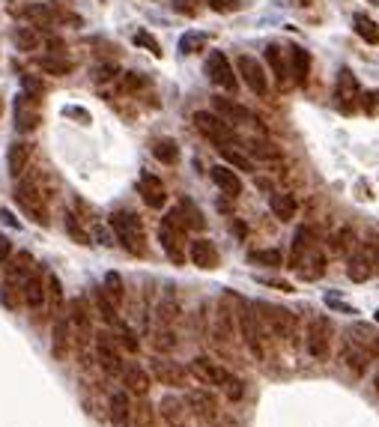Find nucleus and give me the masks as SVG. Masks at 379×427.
Segmentation results:
<instances>
[{
	"instance_id": "obj_8",
	"label": "nucleus",
	"mask_w": 379,
	"mask_h": 427,
	"mask_svg": "<svg viewBox=\"0 0 379 427\" xmlns=\"http://www.w3.org/2000/svg\"><path fill=\"white\" fill-rule=\"evenodd\" d=\"M239 335H242V341H245V347L254 352V359L263 361L266 359L263 329H260V317L251 311V308H242V311H239Z\"/></svg>"
},
{
	"instance_id": "obj_15",
	"label": "nucleus",
	"mask_w": 379,
	"mask_h": 427,
	"mask_svg": "<svg viewBox=\"0 0 379 427\" xmlns=\"http://www.w3.org/2000/svg\"><path fill=\"white\" fill-rule=\"evenodd\" d=\"M188 257L197 269H215L218 266V248H215V242L209 239H194L188 245Z\"/></svg>"
},
{
	"instance_id": "obj_26",
	"label": "nucleus",
	"mask_w": 379,
	"mask_h": 427,
	"mask_svg": "<svg viewBox=\"0 0 379 427\" xmlns=\"http://www.w3.org/2000/svg\"><path fill=\"white\" fill-rule=\"evenodd\" d=\"M21 299H24V305L27 308H42L45 305V284H42V278L39 275H30L24 281V287H21Z\"/></svg>"
},
{
	"instance_id": "obj_13",
	"label": "nucleus",
	"mask_w": 379,
	"mask_h": 427,
	"mask_svg": "<svg viewBox=\"0 0 379 427\" xmlns=\"http://www.w3.org/2000/svg\"><path fill=\"white\" fill-rule=\"evenodd\" d=\"M152 377H156L161 386L185 388L188 370H185L183 365H176V361H170V359H156V361H152Z\"/></svg>"
},
{
	"instance_id": "obj_1",
	"label": "nucleus",
	"mask_w": 379,
	"mask_h": 427,
	"mask_svg": "<svg viewBox=\"0 0 379 427\" xmlns=\"http://www.w3.org/2000/svg\"><path fill=\"white\" fill-rule=\"evenodd\" d=\"M188 374H192L201 386L221 388V392L227 395L230 401H242V395H245V388H242V379L239 377H233L227 368H221L218 361H212V359H206V356L192 359V365H188Z\"/></svg>"
},
{
	"instance_id": "obj_21",
	"label": "nucleus",
	"mask_w": 379,
	"mask_h": 427,
	"mask_svg": "<svg viewBox=\"0 0 379 427\" xmlns=\"http://www.w3.org/2000/svg\"><path fill=\"white\" fill-rule=\"evenodd\" d=\"M266 63H269V69H272L278 87L287 90V84H290V66H287L284 51L278 48V45H266Z\"/></svg>"
},
{
	"instance_id": "obj_35",
	"label": "nucleus",
	"mask_w": 379,
	"mask_h": 427,
	"mask_svg": "<svg viewBox=\"0 0 379 427\" xmlns=\"http://www.w3.org/2000/svg\"><path fill=\"white\" fill-rule=\"evenodd\" d=\"M308 248H311V230L308 227H299V230H296V239H293V248H290V269L299 266L302 254Z\"/></svg>"
},
{
	"instance_id": "obj_49",
	"label": "nucleus",
	"mask_w": 379,
	"mask_h": 427,
	"mask_svg": "<svg viewBox=\"0 0 379 427\" xmlns=\"http://www.w3.org/2000/svg\"><path fill=\"white\" fill-rule=\"evenodd\" d=\"M147 84V78L138 75V72H125V78H123V90H138Z\"/></svg>"
},
{
	"instance_id": "obj_50",
	"label": "nucleus",
	"mask_w": 379,
	"mask_h": 427,
	"mask_svg": "<svg viewBox=\"0 0 379 427\" xmlns=\"http://www.w3.org/2000/svg\"><path fill=\"white\" fill-rule=\"evenodd\" d=\"M120 344L129 352H138V341H134V335H132V329H125V326H120Z\"/></svg>"
},
{
	"instance_id": "obj_51",
	"label": "nucleus",
	"mask_w": 379,
	"mask_h": 427,
	"mask_svg": "<svg viewBox=\"0 0 379 427\" xmlns=\"http://www.w3.org/2000/svg\"><path fill=\"white\" fill-rule=\"evenodd\" d=\"M209 6L215 9V12H236L239 0H209Z\"/></svg>"
},
{
	"instance_id": "obj_24",
	"label": "nucleus",
	"mask_w": 379,
	"mask_h": 427,
	"mask_svg": "<svg viewBox=\"0 0 379 427\" xmlns=\"http://www.w3.org/2000/svg\"><path fill=\"white\" fill-rule=\"evenodd\" d=\"M290 72L296 75V84L305 87L308 84V78H311V54L305 51V48H290Z\"/></svg>"
},
{
	"instance_id": "obj_16",
	"label": "nucleus",
	"mask_w": 379,
	"mask_h": 427,
	"mask_svg": "<svg viewBox=\"0 0 379 427\" xmlns=\"http://www.w3.org/2000/svg\"><path fill=\"white\" fill-rule=\"evenodd\" d=\"M296 272H299L305 281H317V278H322V275H326V254L317 251V248L311 245V248L302 254V260H299V266H296Z\"/></svg>"
},
{
	"instance_id": "obj_42",
	"label": "nucleus",
	"mask_w": 379,
	"mask_h": 427,
	"mask_svg": "<svg viewBox=\"0 0 379 427\" xmlns=\"http://www.w3.org/2000/svg\"><path fill=\"white\" fill-rule=\"evenodd\" d=\"M203 45H206V36L192 30V33H185L183 39H179V51H183V54H194V51H201Z\"/></svg>"
},
{
	"instance_id": "obj_40",
	"label": "nucleus",
	"mask_w": 379,
	"mask_h": 427,
	"mask_svg": "<svg viewBox=\"0 0 379 427\" xmlns=\"http://www.w3.org/2000/svg\"><path fill=\"white\" fill-rule=\"evenodd\" d=\"M45 299L51 302V311H54V314H60V305H63V287H60V278H57V275H48Z\"/></svg>"
},
{
	"instance_id": "obj_43",
	"label": "nucleus",
	"mask_w": 379,
	"mask_h": 427,
	"mask_svg": "<svg viewBox=\"0 0 379 427\" xmlns=\"http://www.w3.org/2000/svg\"><path fill=\"white\" fill-rule=\"evenodd\" d=\"M134 45H138V48H147L152 57H161V45L156 42V36L147 33V30H138V33H134Z\"/></svg>"
},
{
	"instance_id": "obj_19",
	"label": "nucleus",
	"mask_w": 379,
	"mask_h": 427,
	"mask_svg": "<svg viewBox=\"0 0 379 427\" xmlns=\"http://www.w3.org/2000/svg\"><path fill=\"white\" fill-rule=\"evenodd\" d=\"M120 377H123V386H125V392H129V395L147 397V392H150V374L143 368L129 365V368H123Z\"/></svg>"
},
{
	"instance_id": "obj_12",
	"label": "nucleus",
	"mask_w": 379,
	"mask_h": 427,
	"mask_svg": "<svg viewBox=\"0 0 379 427\" xmlns=\"http://www.w3.org/2000/svg\"><path fill=\"white\" fill-rule=\"evenodd\" d=\"M36 102H39V99H33L27 93L15 96V129L18 132H33L36 126H39L42 117L36 111Z\"/></svg>"
},
{
	"instance_id": "obj_52",
	"label": "nucleus",
	"mask_w": 379,
	"mask_h": 427,
	"mask_svg": "<svg viewBox=\"0 0 379 427\" xmlns=\"http://www.w3.org/2000/svg\"><path fill=\"white\" fill-rule=\"evenodd\" d=\"M9 254H12V242H9L6 236H0V263H6Z\"/></svg>"
},
{
	"instance_id": "obj_46",
	"label": "nucleus",
	"mask_w": 379,
	"mask_h": 427,
	"mask_svg": "<svg viewBox=\"0 0 379 427\" xmlns=\"http://www.w3.org/2000/svg\"><path fill=\"white\" fill-rule=\"evenodd\" d=\"M21 87H24V93H27V96H33V99H39V96H42V81H39V78H33V75H21Z\"/></svg>"
},
{
	"instance_id": "obj_22",
	"label": "nucleus",
	"mask_w": 379,
	"mask_h": 427,
	"mask_svg": "<svg viewBox=\"0 0 379 427\" xmlns=\"http://www.w3.org/2000/svg\"><path fill=\"white\" fill-rule=\"evenodd\" d=\"M27 159H30V143H24V141H15L12 147H9L6 152V168H9V177L18 179L24 174V168H27Z\"/></svg>"
},
{
	"instance_id": "obj_37",
	"label": "nucleus",
	"mask_w": 379,
	"mask_h": 427,
	"mask_svg": "<svg viewBox=\"0 0 379 427\" xmlns=\"http://www.w3.org/2000/svg\"><path fill=\"white\" fill-rule=\"evenodd\" d=\"M105 293H107V299L120 308L123 305V299H125V290H123V278H120V272H107L105 275Z\"/></svg>"
},
{
	"instance_id": "obj_14",
	"label": "nucleus",
	"mask_w": 379,
	"mask_h": 427,
	"mask_svg": "<svg viewBox=\"0 0 379 427\" xmlns=\"http://www.w3.org/2000/svg\"><path fill=\"white\" fill-rule=\"evenodd\" d=\"M212 108H215V114H218L227 126L251 123V111H248V108H242L239 102H233V99H221V96H215V99H212Z\"/></svg>"
},
{
	"instance_id": "obj_54",
	"label": "nucleus",
	"mask_w": 379,
	"mask_h": 427,
	"mask_svg": "<svg viewBox=\"0 0 379 427\" xmlns=\"http://www.w3.org/2000/svg\"><path fill=\"white\" fill-rule=\"evenodd\" d=\"M116 75V69L114 66H102V69H96V81H107V78H114Z\"/></svg>"
},
{
	"instance_id": "obj_20",
	"label": "nucleus",
	"mask_w": 379,
	"mask_h": 427,
	"mask_svg": "<svg viewBox=\"0 0 379 427\" xmlns=\"http://www.w3.org/2000/svg\"><path fill=\"white\" fill-rule=\"evenodd\" d=\"M212 183L218 186L227 197H239L242 195V179L236 177V170H230L227 165H215L212 168Z\"/></svg>"
},
{
	"instance_id": "obj_32",
	"label": "nucleus",
	"mask_w": 379,
	"mask_h": 427,
	"mask_svg": "<svg viewBox=\"0 0 379 427\" xmlns=\"http://www.w3.org/2000/svg\"><path fill=\"white\" fill-rule=\"evenodd\" d=\"M51 350H54V356H57V359H63V356H66V350H69V320H63V317L54 320V344H51Z\"/></svg>"
},
{
	"instance_id": "obj_2",
	"label": "nucleus",
	"mask_w": 379,
	"mask_h": 427,
	"mask_svg": "<svg viewBox=\"0 0 379 427\" xmlns=\"http://www.w3.org/2000/svg\"><path fill=\"white\" fill-rule=\"evenodd\" d=\"M257 314L260 323H266V329L281 338L284 344H296L299 341V323H296V314L287 311V308H278V305H266V302H257Z\"/></svg>"
},
{
	"instance_id": "obj_38",
	"label": "nucleus",
	"mask_w": 379,
	"mask_h": 427,
	"mask_svg": "<svg viewBox=\"0 0 379 427\" xmlns=\"http://www.w3.org/2000/svg\"><path fill=\"white\" fill-rule=\"evenodd\" d=\"M132 419L138 427H158V419H156V410L147 404V401H141L138 406H132Z\"/></svg>"
},
{
	"instance_id": "obj_41",
	"label": "nucleus",
	"mask_w": 379,
	"mask_h": 427,
	"mask_svg": "<svg viewBox=\"0 0 379 427\" xmlns=\"http://www.w3.org/2000/svg\"><path fill=\"white\" fill-rule=\"evenodd\" d=\"M39 69L42 72H48V75H69V72H72V63L69 60H54V57H42L39 60Z\"/></svg>"
},
{
	"instance_id": "obj_28",
	"label": "nucleus",
	"mask_w": 379,
	"mask_h": 427,
	"mask_svg": "<svg viewBox=\"0 0 379 427\" xmlns=\"http://www.w3.org/2000/svg\"><path fill=\"white\" fill-rule=\"evenodd\" d=\"M349 278L356 281V284H365L367 278H371V272H373V257L367 251H358L353 254V260H349Z\"/></svg>"
},
{
	"instance_id": "obj_9",
	"label": "nucleus",
	"mask_w": 379,
	"mask_h": 427,
	"mask_svg": "<svg viewBox=\"0 0 379 427\" xmlns=\"http://www.w3.org/2000/svg\"><path fill=\"white\" fill-rule=\"evenodd\" d=\"M206 75H209V81H212L215 87L227 90V93H236L239 81H236V75H233V66H230L227 54L212 51L209 57H206Z\"/></svg>"
},
{
	"instance_id": "obj_39",
	"label": "nucleus",
	"mask_w": 379,
	"mask_h": 427,
	"mask_svg": "<svg viewBox=\"0 0 379 427\" xmlns=\"http://www.w3.org/2000/svg\"><path fill=\"white\" fill-rule=\"evenodd\" d=\"M218 152L224 156V161H227V165L239 168V170H254V165H251V159L245 156V152L233 150V143H227V147H218Z\"/></svg>"
},
{
	"instance_id": "obj_48",
	"label": "nucleus",
	"mask_w": 379,
	"mask_h": 427,
	"mask_svg": "<svg viewBox=\"0 0 379 427\" xmlns=\"http://www.w3.org/2000/svg\"><path fill=\"white\" fill-rule=\"evenodd\" d=\"M27 15H30V18H39V21H45V24H51V21H54V12H51L48 6H42V3L27 6Z\"/></svg>"
},
{
	"instance_id": "obj_11",
	"label": "nucleus",
	"mask_w": 379,
	"mask_h": 427,
	"mask_svg": "<svg viewBox=\"0 0 379 427\" xmlns=\"http://www.w3.org/2000/svg\"><path fill=\"white\" fill-rule=\"evenodd\" d=\"M96 359H99V365H102L105 374H111V377H120V374H123L120 347H116V341H114L107 332H102V335L96 338Z\"/></svg>"
},
{
	"instance_id": "obj_17",
	"label": "nucleus",
	"mask_w": 379,
	"mask_h": 427,
	"mask_svg": "<svg viewBox=\"0 0 379 427\" xmlns=\"http://www.w3.org/2000/svg\"><path fill=\"white\" fill-rule=\"evenodd\" d=\"M141 197H143V203L150 206V210H161V206L167 203V192H165V186H161V179L158 177H152V174H143L141 177Z\"/></svg>"
},
{
	"instance_id": "obj_5",
	"label": "nucleus",
	"mask_w": 379,
	"mask_h": 427,
	"mask_svg": "<svg viewBox=\"0 0 379 427\" xmlns=\"http://www.w3.org/2000/svg\"><path fill=\"white\" fill-rule=\"evenodd\" d=\"M331 338H335V329H331L329 317H317V320H311L308 332H305V344H308L311 359L326 361L331 356Z\"/></svg>"
},
{
	"instance_id": "obj_57",
	"label": "nucleus",
	"mask_w": 379,
	"mask_h": 427,
	"mask_svg": "<svg viewBox=\"0 0 379 427\" xmlns=\"http://www.w3.org/2000/svg\"><path fill=\"white\" fill-rule=\"evenodd\" d=\"M373 386H376V392H379V374H376V383Z\"/></svg>"
},
{
	"instance_id": "obj_33",
	"label": "nucleus",
	"mask_w": 379,
	"mask_h": 427,
	"mask_svg": "<svg viewBox=\"0 0 379 427\" xmlns=\"http://www.w3.org/2000/svg\"><path fill=\"white\" fill-rule=\"evenodd\" d=\"M353 27H356V33L362 36L367 45H379V27H376L373 18H367V15L358 12V15L353 18Z\"/></svg>"
},
{
	"instance_id": "obj_18",
	"label": "nucleus",
	"mask_w": 379,
	"mask_h": 427,
	"mask_svg": "<svg viewBox=\"0 0 379 427\" xmlns=\"http://www.w3.org/2000/svg\"><path fill=\"white\" fill-rule=\"evenodd\" d=\"M158 415L165 419V424L170 427H188V410H185V401H179V397L167 395L161 397L158 404Z\"/></svg>"
},
{
	"instance_id": "obj_45",
	"label": "nucleus",
	"mask_w": 379,
	"mask_h": 427,
	"mask_svg": "<svg viewBox=\"0 0 379 427\" xmlns=\"http://www.w3.org/2000/svg\"><path fill=\"white\" fill-rule=\"evenodd\" d=\"M66 230H69V236H72V239H75L78 245H90V236H87V233L78 227L75 215H66Z\"/></svg>"
},
{
	"instance_id": "obj_23",
	"label": "nucleus",
	"mask_w": 379,
	"mask_h": 427,
	"mask_svg": "<svg viewBox=\"0 0 379 427\" xmlns=\"http://www.w3.org/2000/svg\"><path fill=\"white\" fill-rule=\"evenodd\" d=\"M111 424L114 427H129L132 424V401H129V392H116L111 397Z\"/></svg>"
},
{
	"instance_id": "obj_25",
	"label": "nucleus",
	"mask_w": 379,
	"mask_h": 427,
	"mask_svg": "<svg viewBox=\"0 0 379 427\" xmlns=\"http://www.w3.org/2000/svg\"><path fill=\"white\" fill-rule=\"evenodd\" d=\"M269 210L278 221H293L296 212H299V203H296L293 195H272L269 197Z\"/></svg>"
},
{
	"instance_id": "obj_27",
	"label": "nucleus",
	"mask_w": 379,
	"mask_h": 427,
	"mask_svg": "<svg viewBox=\"0 0 379 427\" xmlns=\"http://www.w3.org/2000/svg\"><path fill=\"white\" fill-rule=\"evenodd\" d=\"M185 404L192 406V413H197L201 419H215V397L209 392H188L185 397Z\"/></svg>"
},
{
	"instance_id": "obj_44",
	"label": "nucleus",
	"mask_w": 379,
	"mask_h": 427,
	"mask_svg": "<svg viewBox=\"0 0 379 427\" xmlns=\"http://www.w3.org/2000/svg\"><path fill=\"white\" fill-rule=\"evenodd\" d=\"M69 311H72V317H69L72 323H75V326H81V329H90V317H87L84 299H75V302L69 305Z\"/></svg>"
},
{
	"instance_id": "obj_47",
	"label": "nucleus",
	"mask_w": 379,
	"mask_h": 427,
	"mask_svg": "<svg viewBox=\"0 0 379 427\" xmlns=\"http://www.w3.org/2000/svg\"><path fill=\"white\" fill-rule=\"evenodd\" d=\"M251 152H254V156H260V159H278L281 156V152L275 150V143H266V141H254V147H251Z\"/></svg>"
},
{
	"instance_id": "obj_4",
	"label": "nucleus",
	"mask_w": 379,
	"mask_h": 427,
	"mask_svg": "<svg viewBox=\"0 0 379 427\" xmlns=\"http://www.w3.org/2000/svg\"><path fill=\"white\" fill-rule=\"evenodd\" d=\"M185 230L188 227L183 224V218H179L176 210H170L165 218H161V224H158V242H161V248H165V254L170 260L176 263H183L185 260V248H183V239H185Z\"/></svg>"
},
{
	"instance_id": "obj_34",
	"label": "nucleus",
	"mask_w": 379,
	"mask_h": 427,
	"mask_svg": "<svg viewBox=\"0 0 379 427\" xmlns=\"http://www.w3.org/2000/svg\"><path fill=\"white\" fill-rule=\"evenodd\" d=\"M248 260L254 263V266H269V269H281L284 266V257L278 248H260V251H251Z\"/></svg>"
},
{
	"instance_id": "obj_31",
	"label": "nucleus",
	"mask_w": 379,
	"mask_h": 427,
	"mask_svg": "<svg viewBox=\"0 0 379 427\" xmlns=\"http://www.w3.org/2000/svg\"><path fill=\"white\" fill-rule=\"evenodd\" d=\"M176 212H179V218H183V224L185 227H192V230H203L206 227V221H203V212L197 210V206L192 203V201H179V206H176Z\"/></svg>"
},
{
	"instance_id": "obj_29",
	"label": "nucleus",
	"mask_w": 379,
	"mask_h": 427,
	"mask_svg": "<svg viewBox=\"0 0 379 427\" xmlns=\"http://www.w3.org/2000/svg\"><path fill=\"white\" fill-rule=\"evenodd\" d=\"M93 302H96V311H99V317L107 323V326H120V317H116V305L107 299V293L102 287H96L93 290Z\"/></svg>"
},
{
	"instance_id": "obj_58",
	"label": "nucleus",
	"mask_w": 379,
	"mask_h": 427,
	"mask_svg": "<svg viewBox=\"0 0 379 427\" xmlns=\"http://www.w3.org/2000/svg\"><path fill=\"white\" fill-rule=\"evenodd\" d=\"M371 3H373V6H379V0H371Z\"/></svg>"
},
{
	"instance_id": "obj_7",
	"label": "nucleus",
	"mask_w": 379,
	"mask_h": 427,
	"mask_svg": "<svg viewBox=\"0 0 379 427\" xmlns=\"http://www.w3.org/2000/svg\"><path fill=\"white\" fill-rule=\"evenodd\" d=\"M194 126L215 143V147H227V143H236V135H233V129L221 120L218 114L197 111V114H194Z\"/></svg>"
},
{
	"instance_id": "obj_36",
	"label": "nucleus",
	"mask_w": 379,
	"mask_h": 427,
	"mask_svg": "<svg viewBox=\"0 0 379 427\" xmlns=\"http://www.w3.org/2000/svg\"><path fill=\"white\" fill-rule=\"evenodd\" d=\"M12 42L18 51H36L39 48V36H36L33 27H15L12 30Z\"/></svg>"
},
{
	"instance_id": "obj_6",
	"label": "nucleus",
	"mask_w": 379,
	"mask_h": 427,
	"mask_svg": "<svg viewBox=\"0 0 379 427\" xmlns=\"http://www.w3.org/2000/svg\"><path fill=\"white\" fill-rule=\"evenodd\" d=\"M358 102H362V87H358V78L344 66L338 72V81H335V105L344 114H353L358 108Z\"/></svg>"
},
{
	"instance_id": "obj_56",
	"label": "nucleus",
	"mask_w": 379,
	"mask_h": 427,
	"mask_svg": "<svg viewBox=\"0 0 379 427\" xmlns=\"http://www.w3.org/2000/svg\"><path fill=\"white\" fill-rule=\"evenodd\" d=\"M296 3H299V6H311L314 0H296Z\"/></svg>"
},
{
	"instance_id": "obj_10",
	"label": "nucleus",
	"mask_w": 379,
	"mask_h": 427,
	"mask_svg": "<svg viewBox=\"0 0 379 427\" xmlns=\"http://www.w3.org/2000/svg\"><path fill=\"white\" fill-rule=\"evenodd\" d=\"M236 69H239V75L242 81L248 84L251 93H257V96H266L269 93V78H266V69L260 66V63L251 57V54H239V60H236Z\"/></svg>"
},
{
	"instance_id": "obj_53",
	"label": "nucleus",
	"mask_w": 379,
	"mask_h": 427,
	"mask_svg": "<svg viewBox=\"0 0 379 427\" xmlns=\"http://www.w3.org/2000/svg\"><path fill=\"white\" fill-rule=\"evenodd\" d=\"M63 114H66V117H78V120L90 123V114H87V111H81V108H63Z\"/></svg>"
},
{
	"instance_id": "obj_3",
	"label": "nucleus",
	"mask_w": 379,
	"mask_h": 427,
	"mask_svg": "<svg viewBox=\"0 0 379 427\" xmlns=\"http://www.w3.org/2000/svg\"><path fill=\"white\" fill-rule=\"evenodd\" d=\"M111 227H114V233H116V239H120V245L129 254H138V257H143L147 254V239H143V224H141V218L134 215V212H114L111 215Z\"/></svg>"
},
{
	"instance_id": "obj_60",
	"label": "nucleus",
	"mask_w": 379,
	"mask_h": 427,
	"mask_svg": "<svg viewBox=\"0 0 379 427\" xmlns=\"http://www.w3.org/2000/svg\"><path fill=\"white\" fill-rule=\"evenodd\" d=\"M376 323H379V311H376Z\"/></svg>"
},
{
	"instance_id": "obj_59",
	"label": "nucleus",
	"mask_w": 379,
	"mask_h": 427,
	"mask_svg": "<svg viewBox=\"0 0 379 427\" xmlns=\"http://www.w3.org/2000/svg\"><path fill=\"white\" fill-rule=\"evenodd\" d=\"M0 114H3V102H0Z\"/></svg>"
},
{
	"instance_id": "obj_55",
	"label": "nucleus",
	"mask_w": 379,
	"mask_h": 427,
	"mask_svg": "<svg viewBox=\"0 0 379 427\" xmlns=\"http://www.w3.org/2000/svg\"><path fill=\"white\" fill-rule=\"evenodd\" d=\"M48 48H51V51H54V54H60V51H63V48H66V45H63V42H60V39H48Z\"/></svg>"
},
{
	"instance_id": "obj_30",
	"label": "nucleus",
	"mask_w": 379,
	"mask_h": 427,
	"mask_svg": "<svg viewBox=\"0 0 379 427\" xmlns=\"http://www.w3.org/2000/svg\"><path fill=\"white\" fill-rule=\"evenodd\" d=\"M152 156H156L161 165H176L179 161V147L174 138H158L156 143H152Z\"/></svg>"
}]
</instances>
